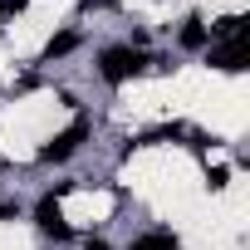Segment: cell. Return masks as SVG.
Masks as SVG:
<instances>
[{"mask_svg": "<svg viewBox=\"0 0 250 250\" xmlns=\"http://www.w3.org/2000/svg\"><path fill=\"white\" fill-rule=\"evenodd\" d=\"M182 44H187V49H201V44H206V30H201V20H187V30H182Z\"/></svg>", "mask_w": 250, "mask_h": 250, "instance_id": "8992f818", "label": "cell"}, {"mask_svg": "<svg viewBox=\"0 0 250 250\" xmlns=\"http://www.w3.org/2000/svg\"><path fill=\"white\" fill-rule=\"evenodd\" d=\"M35 221H40V230H44V235H54V240H69V226H64V216H59V201H54V196H44V201H40Z\"/></svg>", "mask_w": 250, "mask_h": 250, "instance_id": "3957f363", "label": "cell"}, {"mask_svg": "<svg viewBox=\"0 0 250 250\" xmlns=\"http://www.w3.org/2000/svg\"><path fill=\"white\" fill-rule=\"evenodd\" d=\"M83 138H88V128H83V123H74V128H64V133H59L40 157H44V162H64V157H74V152H79V143H83Z\"/></svg>", "mask_w": 250, "mask_h": 250, "instance_id": "7a4b0ae2", "label": "cell"}, {"mask_svg": "<svg viewBox=\"0 0 250 250\" xmlns=\"http://www.w3.org/2000/svg\"><path fill=\"white\" fill-rule=\"evenodd\" d=\"M133 250H182V240H177V235H167V230H152V235L133 240Z\"/></svg>", "mask_w": 250, "mask_h": 250, "instance_id": "5b68a950", "label": "cell"}, {"mask_svg": "<svg viewBox=\"0 0 250 250\" xmlns=\"http://www.w3.org/2000/svg\"><path fill=\"white\" fill-rule=\"evenodd\" d=\"M74 44H79V35H59V40H49V49H44V54L54 59V54H69Z\"/></svg>", "mask_w": 250, "mask_h": 250, "instance_id": "ba28073f", "label": "cell"}, {"mask_svg": "<svg viewBox=\"0 0 250 250\" xmlns=\"http://www.w3.org/2000/svg\"><path fill=\"white\" fill-rule=\"evenodd\" d=\"M98 69H103V79L108 83H123V79H133V74H143L147 69V59L138 54V49H103V59H98Z\"/></svg>", "mask_w": 250, "mask_h": 250, "instance_id": "6da1fadb", "label": "cell"}, {"mask_svg": "<svg viewBox=\"0 0 250 250\" xmlns=\"http://www.w3.org/2000/svg\"><path fill=\"white\" fill-rule=\"evenodd\" d=\"M15 10H25V0H0V15H15Z\"/></svg>", "mask_w": 250, "mask_h": 250, "instance_id": "9c48e42d", "label": "cell"}, {"mask_svg": "<svg viewBox=\"0 0 250 250\" xmlns=\"http://www.w3.org/2000/svg\"><path fill=\"white\" fill-rule=\"evenodd\" d=\"M211 64H216V69H226V74L245 69V49H240V40H230L226 49H216V54H211Z\"/></svg>", "mask_w": 250, "mask_h": 250, "instance_id": "277c9868", "label": "cell"}, {"mask_svg": "<svg viewBox=\"0 0 250 250\" xmlns=\"http://www.w3.org/2000/svg\"><path fill=\"white\" fill-rule=\"evenodd\" d=\"M83 250H108V245H103V240H88V245H83Z\"/></svg>", "mask_w": 250, "mask_h": 250, "instance_id": "30bf717a", "label": "cell"}, {"mask_svg": "<svg viewBox=\"0 0 250 250\" xmlns=\"http://www.w3.org/2000/svg\"><path fill=\"white\" fill-rule=\"evenodd\" d=\"M240 25H245L240 15H226V20L216 25V35H221V40H240Z\"/></svg>", "mask_w": 250, "mask_h": 250, "instance_id": "52a82bcc", "label": "cell"}]
</instances>
